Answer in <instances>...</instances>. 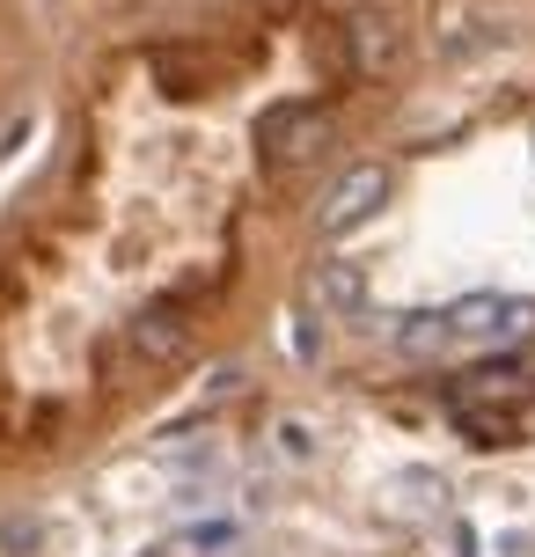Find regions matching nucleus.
Returning <instances> with one entry per match:
<instances>
[{
  "mask_svg": "<svg viewBox=\"0 0 535 557\" xmlns=\"http://www.w3.org/2000/svg\"><path fill=\"white\" fill-rule=\"evenodd\" d=\"M382 191H389V176H382L374 162L345 169V176H338V191L323 198V235H352V227H360L366 213L382 206Z\"/></svg>",
  "mask_w": 535,
  "mask_h": 557,
  "instance_id": "f03ea898",
  "label": "nucleus"
},
{
  "mask_svg": "<svg viewBox=\"0 0 535 557\" xmlns=\"http://www.w3.org/2000/svg\"><path fill=\"white\" fill-rule=\"evenodd\" d=\"M521 389H528V374H521L513 360H492V367H477V374H462V382H455L462 404H507V396H521Z\"/></svg>",
  "mask_w": 535,
  "mask_h": 557,
  "instance_id": "423d86ee",
  "label": "nucleus"
},
{
  "mask_svg": "<svg viewBox=\"0 0 535 557\" xmlns=\"http://www.w3.org/2000/svg\"><path fill=\"white\" fill-rule=\"evenodd\" d=\"M528 323V308H513V301H462L448 315V337H507Z\"/></svg>",
  "mask_w": 535,
  "mask_h": 557,
  "instance_id": "39448f33",
  "label": "nucleus"
},
{
  "mask_svg": "<svg viewBox=\"0 0 535 557\" xmlns=\"http://www.w3.org/2000/svg\"><path fill=\"white\" fill-rule=\"evenodd\" d=\"M345 52H352V74H382L396 59V23L382 8H360V15H345Z\"/></svg>",
  "mask_w": 535,
  "mask_h": 557,
  "instance_id": "20e7f679",
  "label": "nucleus"
},
{
  "mask_svg": "<svg viewBox=\"0 0 535 557\" xmlns=\"http://www.w3.org/2000/svg\"><path fill=\"white\" fill-rule=\"evenodd\" d=\"M323 147H331V117H323V103H279V111H264V125H257V154H264V169H309Z\"/></svg>",
  "mask_w": 535,
  "mask_h": 557,
  "instance_id": "f257e3e1",
  "label": "nucleus"
},
{
  "mask_svg": "<svg viewBox=\"0 0 535 557\" xmlns=\"http://www.w3.org/2000/svg\"><path fill=\"white\" fill-rule=\"evenodd\" d=\"M315 294H323V308H360L366 301V278L352 272V264H323V272H315Z\"/></svg>",
  "mask_w": 535,
  "mask_h": 557,
  "instance_id": "0eeeda50",
  "label": "nucleus"
},
{
  "mask_svg": "<svg viewBox=\"0 0 535 557\" xmlns=\"http://www.w3.org/2000/svg\"><path fill=\"white\" fill-rule=\"evenodd\" d=\"M184 337H191V315H184V301H147L140 315L125 323V345H133L147 367H154V360H176V352H184Z\"/></svg>",
  "mask_w": 535,
  "mask_h": 557,
  "instance_id": "7ed1b4c3",
  "label": "nucleus"
}]
</instances>
